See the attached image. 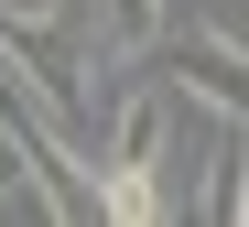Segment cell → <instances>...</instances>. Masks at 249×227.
I'll list each match as a JSON object with an SVG mask.
<instances>
[{
  "instance_id": "2",
  "label": "cell",
  "mask_w": 249,
  "mask_h": 227,
  "mask_svg": "<svg viewBox=\"0 0 249 227\" xmlns=\"http://www.w3.org/2000/svg\"><path fill=\"white\" fill-rule=\"evenodd\" d=\"M98 216L108 227H162L174 195H162V173H141V162H98Z\"/></svg>"
},
{
  "instance_id": "1",
  "label": "cell",
  "mask_w": 249,
  "mask_h": 227,
  "mask_svg": "<svg viewBox=\"0 0 249 227\" xmlns=\"http://www.w3.org/2000/svg\"><path fill=\"white\" fill-rule=\"evenodd\" d=\"M174 87H195V98H217V108H249V43H228V33H184L174 43Z\"/></svg>"
},
{
  "instance_id": "3",
  "label": "cell",
  "mask_w": 249,
  "mask_h": 227,
  "mask_svg": "<svg viewBox=\"0 0 249 227\" xmlns=\"http://www.w3.org/2000/svg\"><path fill=\"white\" fill-rule=\"evenodd\" d=\"M108 33H119V43H152V33H162V0H108Z\"/></svg>"
}]
</instances>
